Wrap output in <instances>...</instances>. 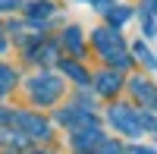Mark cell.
I'll use <instances>...</instances> for the list:
<instances>
[{
	"mask_svg": "<svg viewBox=\"0 0 157 154\" xmlns=\"http://www.w3.org/2000/svg\"><path fill=\"white\" fill-rule=\"evenodd\" d=\"M141 19H145V35H157V0H145L141 3Z\"/></svg>",
	"mask_w": 157,
	"mask_h": 154,
	"instance_id": "obj_5",
	"label": "cell"
},
{
	"mask_svg": "<svg viewBox=\"0 0 157 154\" xmlns=\"http://www.w3.org/2000/svg\"><path fill=\"white\" fill-rule=\"evenodd\" d=\"M110 123L126 135H141V129H145L141 126V113H135L132 107H113L110 110Z\"/></svg>",
	"mask_w": 157,
	"mask_h": 154,
	"instance_id": "obj_3",
	"label": "cell"
},
{
	"mask_svg": "<svg viewBox=\"0 0 157 154\" xmlns=\"http://www.w3.org/2000/svg\"><path fill=\"white\" fill-rule=\"evenodd\" d=\"M116 88H120V79H116L113 72H101L98 75V91L101 94H113Z\"/></svg>",
	"mask_w": 157,
	"mask_h": 154,
	"instance_id": "obj_8",
	"label": "cell"
},
{
	"mask_svg": "<svg viewBox=\"0 0 157 154\" xmlns=\"http://www.w3.org/2000/svg\"><path fill=\"white\" fill-rule=\"evenodd\" d=\"M94 47H98L110 63H116V66H126V63H129L126 54H123V41H120V35L110 32V29H98V32H94Z\"/></svg>",
	"mask_w": 157,
	"mask_h": 154,
	"instance_id": "obj_2",
	"label": "cell"
},
{
	"mask_svg": "<svg viewBox=\"0 0 157 154\" xmlns=\"http://www.w3.org/2000/svg\"><path fill=\"white\" fill-rule=\"evenodd\" d=\"M6 50V38H3V29H0V54Z\"/></svg>",
	"mask_w": 157,
	"mask_h": 154,
	"instance_id": "obj_18",
	"label": "cell"
},
{
	"mask_svg": "<svg viewBox=\"0 0 157 154\" xmlns=\"http://www.w3.org/2000/svg\"><path fill=\"white\" fill-rule=\"evenodd\" d=\"M13 82H16V72H13L10 66H0V94H6L13 88Z\"/></svg>",
	"mask_w": 157,
	"mask_h": 154,
	"instance_id": "obj_10",
	"label": "cell"
},
{
	"mask_svg": "<svg viewBox=\"0 0 157 154\" xmlns=\"http://www.w3.org/2000/svg\"><path fill=\"white\" fill-rule=\"evenodd\" d=\"M135 54H138L141 60H145V63H148V66H157V60H154V57H151V54H148V50H145V47H141V44H135Z\"/></svg>",
	"mask_w": 157,
	"mask_h": 154,
	"instance_id": "obj_14",
	"label": "cell"
},
{
	"mask_svg": "<svg viewBox=\"0 0 157 154\" xmlns=\"http://www.w3.org/2000/svg\"><path fill=\"white\" fill-rule=\"evenodd\" d=\"M132 91H135V98L145 101V104H154V107H157V94H154V88H151L145 79H132Z\"/></svg>",
	"mask_w": 157,
	"mask_h": 154,
	"instance_id": "obj_7",
	"label": "cell"
},
{
	"mask_svg": "<svg viewBox=\"0 0 157 154\" xmlns=\"http://www.w3.org/2000/svg\"><path fill=\"white\" fill-rule=\"evenodd\" d=\"M63 72H69L78 85H85V82H88V72H85L82 66H75V63H63Z\"/></svg>",
	"mask_w": 157,
	"mask_h": 154,
	"instance_id": "obj_11",
	"label": "cell"
},
{
	"mask_svg": "<svg viewBox=\"0 0 157 154\" xmlns=\"http://www.w3.org/2000/svg\"><path fill=\"white\" fill-rule=\"evenodd\" d=\"M29 16H38V19H41V16H50V3H32V6H29Z\"/></svg>",
	"mask_w": 157,
	"mask_h": 154,
	"instance_id": "obj_13",
	"label": "cell"
},
{
	"mask_svg": "<svg viewBox=\"0 0 157 154\" xmlns=\"http://www.w3.org/2000/svg\"><path fill=\"white\" fill-rule=\"evenodd\" d=\"M19 6V0H0V13H3V10H16Z\"/></svg>",
	"mask_w": 157,
	"mask_h": 154,
	"instance_id": "obj_16",
	"label": "cell"
},
{
	"mask_svg": "<svg viewBox=\"0 0 157 154\" xmlns=\"http://www.w3.org/2000/svg\"><path fill=\"white\" fill-rule=\"evenodd\" d=\"M54 54H57V47H54V44H44L41 50H35V54H32V60H38V63H50V60H54Z\"/></svg>",
	"mask_w": 157,
	"mask_h": 154,
	"instance_id": "obj_12",
	"label": "cell"
},
{
	"mask_svg": "<svg viewBox=\"0 0 157 154\" xmlns=\"http://www.w3.org/2000/svg\"><path fill=\"white\" fill-rule=\"evenodd\" d=\"M132 154H154V151H151V148H135Z\"/></svg>",
	"mask_w": 157,
	"mask_h": 154,
	"instance_id": "obj_19",
	"label": "cell"
},
{
	"mask_svg": "<svg viewBox=\"0 0 157 154\" xmlns=\"http://www.w3.org/2000/svg\"><path fill=\"white\" fill-rule=\"evenodd\" d=\"M60 88H63V85H60V79H57V75L41 72V75H35V79H29V98L35 101V104L47 107V104H54V101H57Z\"/></svg>",
	"mask_w": 157,
	"mask_h": 154,
	"instance_id": "obj_1",
	"label": "cell"
},
{
	"mask_svg": "<svg viewBox=\"0 0 157 154\" xmlns=\"http://www.w3.org/2000/svg\"><path fill=\"white\" fill-rule=\"evenodd\" d=\"M13 120H16L29 135H35V138H47V135H50V132H47V123H44L41 117H32V113H16Z\"/></svg>",
	"mask_w": 157,
	"mask_h": 154,
	"instance_id": "obj_4",
	"label": "cell"
},
{
	"mask_svg": "<svg viewBox=\"0 0 157 154\" xmlns=\"http://www.w3.org/2000/svg\"><path fill=\"white\" fill-rule=\"evenodd\" d=\"M98 142H101V132L98 129H75V135H72V145L75 148H91Z\"/></svg>",
	"mask_w": 157,
	"mask_h": 154,
	"instance_id": "obj_6",
	"label": "cell"
},
{
	"mask_svg": "<svg viewBox=\"0 0 157 154\" xmlns=\"http://www.w3.org/2000/svg\"><path fill=\"white\" fill-rule=\"evenodd\" d=\"M63 41L69 44V50H72V54H82V35H78V29H66Z\"/></svg>",
	"mask_w": 157,
	"mask_h": 154,
	"instance_id": "obj_9",
	"label": "cell"
},
{
	"mask_svg": "<svg viewBox=\"0 0 157 154\" xmlns=\"http://www.w3.org/2000/svg\"><path fill=\"white\" fill-rule=\"evenodd\" d=\"M110 19H113L116 25H120V22H126V19H129V10H110Z\"/></svg>",
	"mask_w": 157,
	"mask_h": 154,
	"instance_id": "obj_15",
	"label": "cell"
},
{
	"mask_svg": "<svg viewBox=\"0 0 157 154\" xmlns=\"http://www.w3.org/2000/svg\"><path fill=\"white\" fill-rule=\"evenodd\" d=\"M104 154H123V148H120V145H113V142H110V145H104Z\"/></svg>",
	"mask_w": 157,
	"mask_h": 154,
	"instance_id": "obj_17",
	"label": "cell"
}]
</instances>
